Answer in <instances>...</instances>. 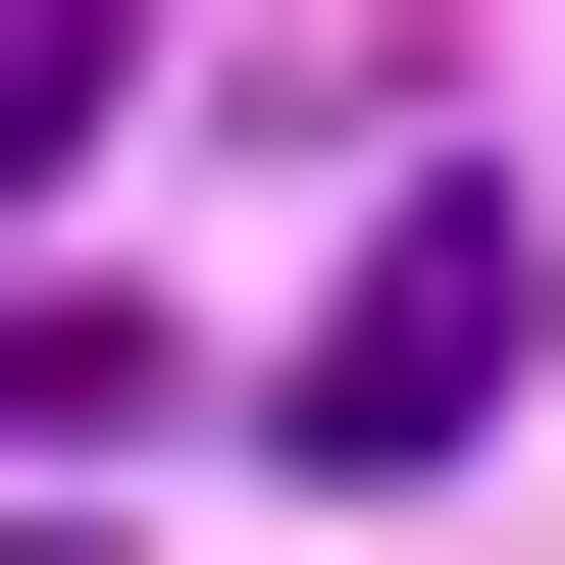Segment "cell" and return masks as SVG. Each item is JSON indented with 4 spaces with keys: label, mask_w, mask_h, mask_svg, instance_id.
<instances>
[{
    "label": "cell",
    "mask_w": 565,
    "mask_h": 565,
    "mask_svg": "<svg viewBox=\"0 0 565 565\" xmlns=\"http://www.w3.org/2000/svg\"><path fill=\"white\" fill-rule=\"evenodd\" d=\"M514 309H565V257L412 206V257H309V309H257V412H309V462H462V412H514Z\"/></svg>",
    "instance_id": "cell-1"
},
{
    "label": "cell",
    "mask_w": 565,
    "mask_h": 565,
    "mask_svg": "<svg viewBox=\"0 0 565 565\" xmlns=\"http://www.w3.org/2000/svg\"><path fill=\"white\" fill-rule=\"evenodd\" d=\"M0 565H104V514H0Z\"/></svg>",
    "instance_id": "cell-2"
}]
</instances>
